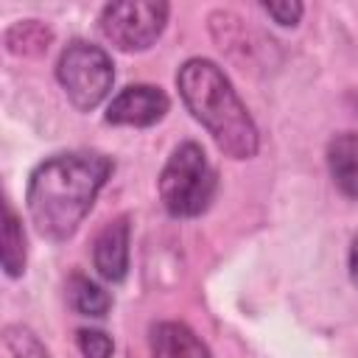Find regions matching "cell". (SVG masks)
I'll return each mask as SVG.
<instances>
[{
	"instance_id": "obj_15",
	"label": "cell",
	"mask_w": 358,
	"mask_h": 358,
	"mask_svg": "<svg viewBox=\"0 0 358 358\" xmlns=\"http://www.w3.org/2000/svg\"><path fill=\"white\" fill-rule=\"evenodd\" d=\"M263 11L268 17H274V22H280V25H296L305 6L296 0H280V3H263Z\"/></svg>"
},
{
	"instance_id": "obj_4",
	"label": "cell",
	"mask_w": 358,
	"mask_h": 358,
	"mask_svg": "<svg viewBox=\"0 0 358 358\" xmlns=\"http://www.w3.org/2000/svg\"><path fill=\"white\" fill-rule=\"evenodd\" d=\"M56 78H59L67 101L78 112H92L112 92L115 64L101 45L76 39L62 50V56L56 62Z\"/></svg>"
},
{
	"instance_id": "obj_1",
	"label": "cell",
	"mask_w": 358,
	"mask_h": 358,
	"mask_svg": "<svg viewBox=\"0 0 358 358\" xmlns=\"http://www.w3.org/2000/svg\"><path fill=\"white\" fill-rule=\"evenodd\" d=\"M109 173L112 159L98 151H67L39 162L25 190V207L36 232L48 241L73 238Z\"/></svg>"
},
{
	"instance_id": "obj_16",
	"label": "cell",
	"mask_w": 358,
	"mask_h": 358,
	"mask_svg": "<svg viewBox=\"0 0 358 358\" xmlns=\"http://www.w3.org/2000/svg\"><path fill=\"white\" fill-rule=\"evenodd\" d=\"M350 277L358 285V235L352 238V246H350Z\"/></svg>"
},
{
	"instance_id": "obj_8",
	"label": "cell",
	"mask_w": 358,
	"mask_h": 358,
	"mask_svg": "<svg viewBox=\"0 0 358 358\" xmlns=\"http://www.w3.org/2000/svg\"><path fill=\"white\" fill-rule=\"evenodd\" d=\"M151 358H213L207 344L182 322H159L148 336Z\"/></svg>"
},
{
	"instance_id": "obj_6",
	"label": "cell",
	"mask_w": 358,
	"mask_h": 358,
	"mask_svg": "<svg viewBox=\"0 0 358 358\" xmlns=\"http://www.w3.org/2000/svg\"><path fill=\"white\" fill-rule=\"evenodd\" d=\"M171 109L168 95L154 87V84H129L126 90H120L109 106H106V123L112 126H134V129H145L159 123Z\"/></svg>"
},
{
	"instance_id": "obj_14",
	"label": "cell",
	"mask_w": 358,
	"mask_h": 358,
	"mask_svg": "<svg viewBox=\"0 0 358 358\" xmlns=\"http://www.w3.org/2000/svg\"><path fill=\"white\" fill-rule=\"evenodd\" d=\"M76 341L84 358H112L115 352V344L103 330H78Z\"/></svg>"
},
{
	"instance_id": "obj_5",
	"label": "cell",
	"mask_w": 358,
	"mask_h": 358,
	"mask_svg": "<svg viewBox=\"0 0 358 358\" xmlns=\"http://www.w3.org/2000/svg\"><path fill=\"white\" fill-rule=\"evenodd\" d=\"M171 6L162 0H120L101 8L98 31L101 36L126 53L151 48L168 22Z\"/></svg>"
},
{
	"instance_id": "obj_11",
	"label": "cell",
	"mask_w": 358,
	"mask_h": 358,
	"mask_svg": "<svg viewBox=\"0 0 358 358\" xmlns=\"http://www.w3.org/2000/svg\"><path fill=\"white\" fill-rule=\"evenodd\" d=\"M3 210H6V218H3L0 263H3V271L8 277H20L25 271V232H22V221L17 218L11 204H6Z\"/></svg>"
},
{
	"instance_id": "obj_7",
	"label": "cell",
	"mask_w": 358,
	"mask_h": 358,
	"mask_svg": "<svg viewBox=\"0 0 358 358\" xmlns=\"http://www.w3.org/2000/svg\"><path fill=\"white\" fill-rule=\"evenodd\" d=\"M129 235H131L129 215H120L109 221L92 243V263L98 274L109 282H120L129 271Z\"/></svg>"
},
{
	"instance_id": "obj_9",
	"label": "cell",
	"mask_w": 358,
	"mask_h": 358,
	"mask_svg": "<svg viewBox=\"0 0 358 358\" xmlns=\"http://www.w3.org/2000/svg\"><path fill=\"white\" fill-rule=\"evenodd\" d=\"M327 171L333 185L350 196L358 199V134L355 131H338L327 143Z\"/></svg>"
},
{
	"instance_id": "obj_3",
	"label": "cell",
	"mask_w": 358,
	"mask_h": 358,
	"mask_svg": "<svg viewBox=\"0 0 358 358\" xmlns=\"http://www.w3.org/2000/svg\"><path fill=\"white\" fill-rule=\"evenodd\" d=\"M159 199L165 210L176 218H196L201 215L218 187V176L213 162L207 159L204 148L193 140L173 148L168 162L162 165V173L157 179Z\"/></svg>"
},
{
	"instance_id": "obj_2",
	"label": "cell",
	"mask_w": 358,
	"mask_h": 358,
	"mask_svg": "<svg viewBox=\"0 0 358 358\" xmlns=\"http://www.w3.org/2000/svg\"><path fill=\"white\" fill-rule=\"evenodd\" d=\"M176 90L187 112L207 129L224 157L249 159L257 154L260 131L232 81L215 62L201 56L187 59L176 73Z\"/></svg>"
},
{
	"instance_id": "obj_10",
	"label": "cell",
	"mask_w": 358,
	"mask_h": 358,
	"mask_svg": "<svg viewBox=\"0 0 358 358\" xmlns=\"http://www.w3.org/2000/svg\"><path fill=\"white\" fill-rule=\"evenodd\" d=\"M67 299H70V308L81 316H92V319H103L112 308V296L98 285L92 282L90 277L84 274H73L70 282H67Z\"/></svg>"
},
{
	"instance_id": "obj_13",
	"label": "cell",
	"mask_w": 358,
	"mask_h": 358,
	"mask_svg": "<svg viewBox=\"0 0 358 358\" xmlns=\"http://www.w3.org/2000/svg\"><path fill=\"white\" fill-rule=\"evenodd\" d=\"M3 341H6V350L11 352V358H50L48 347L25 324H8L3 330Z\"/></svg>"
},
{
	"instance_id": "obj_12",
	"label": "cell",
	"mask_w": 358,
	"mask_h": 358,
	"mask_svg": "<svg viewBox=\"0 0 358 358\" xmlns=\"http://www.w3.org/2000/svg\"><path fill=\"white\" fill-rule=\"evenodd\" d=\"M53 34L39 20H20L6 31V50L14 56H39L48 50Z\"/></svg>"
}]
</instances>
